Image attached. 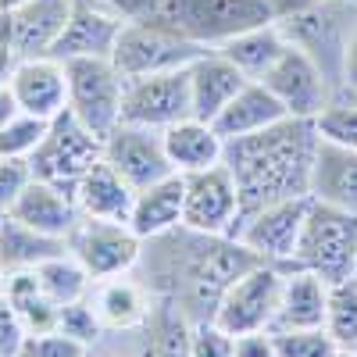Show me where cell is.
Listing matches in <instances>:
<instances>
[{
    "label": "cell",
    "instance_id": "51",
    "mask_svg": "<svg viewBox=\"0 0 357 357\" xmlns=\"http://www.w3.org/2000/svg\"><path fill=\"white\" fill-rule=\"evenodd\" d=\"M0 286H4V272H0Z\"/></svg>",
    "mask_w": 357,
    "mask_h": 357
},
{
    "label": "cell",
    "instance_id": "16",
    "mask_svg": "<svg viewBox=\"0 0 357 357\" xmlns=\"http://www.w3.org/2000/svg\"><path fill=\"white\" fill-rule=\"evenodd\" d=\"M8 89L18 104L22 114L33 118H57L68 107V79H65V65L54 57H18L11 75H8Z\"/></svg>",
    "mask_w": 357,
    "mask_h": 357
},
{
    "label": "cell",
    "instance_id": "30",
    "mask_svg": "<svg viewBox=\"0 0 357 357\" xmlns=\"http://www.w3.org/2000/svg\"><path fill=\"white\" fill-rule=\"evenodd\" d=\"M286 43L289 40L282 33V25L272 22V25H257V29H247V33H236L225 43H218L215 50L222 57H229L247 79H261L268 68L279 61V54L286 50Z\"/></svg>",
    "mask_w": 357,
    "mask_h": 357
},
{
    "label": "cell",
    "instance_id": "34",
    "mask_svg": "<svg viewBox=\"0 0 357 357\" xmlns=\"http://www.w3.org/2000/svg\"><path fill=\"white\" fill-rule=\"evenodd\" d=\"M314 129H318L321 139L357 151V100L354 97H333L329 107L314 118Z\"/></svg>",
    "mask_w": 357,
    "mask_h": 357
},
{
    "label": "cell",
    "instance_id": "38",
    "mask_svg": "<svg viewBox=\"0 0 357 357\" xmlns=\"http://www.w3.org/2000/svg\"><path fill=\"white\" fill-rule=\"evenodd\" d=\"M190 357H236L232 336L215 318L211 321H193L190 325Z\"/></svg>",
    "mask_w": 357,
    "mask_h": 357
},
{
    "label": "cell",
    "instance_id": "46",
    "mask_svg": "<svg viewBox=\"0 0 357 357\" xmlns=\"http://www.w3.org/2000/svg\"><path fill=\"white\" fill-rule=\"evenodd\" d=\"M15 61H18V57H15V50H11L8 43H0V86L8 82V75H11Z\"/></svg>",
    "mask_w": 357,
    "mask_h": 357
},
{
    "label": "cell",
    "instance_id": "11",
    "mask_svg": "<svg viewBox=\"0 0 357 357\" xmlns=\"http://www.w3.org/2000/svg\"><path fill=\"white\" fill-rule=\"evenodd\" d=\"M183 118H193L190 68L126 79V93H122V122L126 126H143V129L165 132L168 126L183 122Z\"/></svg>",
    "mask_w": 357,
    "mask_h": 357
},
{
    "label": "cell",
    "instance_id": "14",
    "mask_svg": "<svg viewBox=\"0 0 357 357\" xmlns=\"http://www.w3.org/2000/svg\"><path fill=\"white\" fill-rule=\"evenodd\" d=\"M307 204H311V197L268 204V207H261V211L247 215L240 225H236L232 236L243 247H250L261 261L289 268L296 240H301V229H304V218H307Z\"/></svg>",
    "mask_w": 357,
    "mask_h": 357
},
{
    "label": "cell",
    "instance_id": "25",
    "mask_svg": "<svg viewBox=\"0 0 357 357\" xmlns=\"http://www.w3.org/2000/svg\"><path fill=\"white\" fill-rule=\"evenodd\" d=\"M282 118H289V114H286V107L275 100V93H272L264 82L250 79L240 93H236V97L222 107V114L211 122V129H215L222 139H240V136H250V132H261V129H268V126L282 122Z\"/></svg>",
    "mask_w": 357,
    "mask_h": 357
},
{
    "label": "cell",
    "instance_id": "12",
    "mask_svg": "<svg viewBox=\"0 0 357 357\" xmlns=\"http://www.w3.org/2000/svg\"><path fill=\"white\" fill-rule=\"evenodd\" d=\"M183 225L207 236H232L240 225V190L232 172L218 161L183 175Z\"/></svg>",
    "mask_w": 357,
    "mask_h": 357
},
{
    "label": "cell",
    "instance_id": "24",
    "mask_svg": "<svg viewBox=\"0 0 357 357\" xmlns=\"http://www.w3.org/2000/svg\"><path fill=\"white\" fill-rule=\"evenodd\" d=\"M72 197H75V204H79V215H86V218L129 222L136 190H132L126 178L100 158V161H97V165L75 183Z\"/></svg>",
    "mask_w": 357,
    "mask_h": 357
},
{
    "label": "cell",
    "instance_id": "32",
    "mask_svg": "<svg viewBox=\"0 0 357 357\" xmlns=\"http://www.w3.org/2000/svg\"><path fill=\"white\" fill-rule=\"evenodd\" d=\"M36 279L43 286V293L50 296V301L57 307H65V304H75V301H86L89 296V286H93V279H89L86 268L65 250V254H57L50 261H43L36 268Z\"/></svg>",
    "mask_w": 357,
    "mask_h": 357
},
{
    "label": "cell",
    "instance_id": "22",
    "mask_svg": "<svg viewBox=\"0 0 357 357\" xmlns=\"http://www.w3.org/2000/svg\"><path fill=\"white\" fill-rule=\"evenodd\" d=\"M325 311H329V286H325L314 272H304V268H286L272 333L325 329Z\"/></svg>",
    "mask_w": 357,
    "mask_h": 357
},
{
    "label": "cell",
    "instance_id": "19",
    "mask_svg": "<svg viewBox=\"0 0 357 357\" xmlns=\"http://www.w3.org/2000/svg\"><path fill=\"white\" fill-rule=\"evenodd\" d=\"M75 0H29L8 15V47L15 57H43L65 33Z\"/></svg>",
    "mask_w": 357,
    "mask_h": 357
},
{
    "label": "cell",
    "instance_id": "26",
    "mask_svg": "<svg viewBox=\"0 0 357 357\" xmlns=\"http://www.w3.org/2000/svg\"><path fill=\"white\" fill-rule=\"evenodd\" d=\"M190 318L165 296H154L151 314L139 325L132 357H190Z\"/></svg>",
    "mask_w": 357,
    "mask_h": 357
},
{
    "label": "cell",
    "instance_id": "49",
    "mask_svg": "<svg viewBox=\"0 0 357 357\" xmlns=\"http://www.w3.org/2000/svg\"><path fill=\"white\" fill-rule=\"evenodd\" d=\"M89 357H118V354H100V347H93V350H89Z\"/></svg>",
    "mask_w": 357,
    "mask_h": 357
},
{
    "label": "cell",
    "instance_id": "23",
    "mask_svg": "<svg viewBox=\"0 0 357 357\" xmlns=\"http://www.w3.org/2000/svg\"><path fill=\"white\" fill-rule=\"evenodd\" d=\"M311 200L357 215V151L318 139L314 172H311Z\"/></svg>",
    "mask_w": 357,
    "mask_h": 357
},
{
    "label": "cell",
    "instance_id": "13",
    "mask_svg": "<svg viewBox=\"0 0 357 357\" xmlns=\"http://www.w3.org/2000/svg\"><path fill=\"white\" fill-rule=\"evenodd\" d=\"M257 82H264L275 93V100L286 107L289 118H314L329 107V100L336 97L325 72L314 65V57L307 50H301L296 43H286V50L279 54V61L268 68Z\"/></svg>",
    "mask_w": 357,
    "mask_h": 357
},
{
    "label": "cell",
    "instance_id": "15",
    "mask_svg": "<svg viewBox=\"0 0 357 357\" xmlns=\"http://www.w3.org/2000/svg\"><path fill=\"white\" fill-rule=\"evenodd\" d=\"M118 175L126 178L132 190H146L161 183V178L175 175L168 154H165V139L158 129H143V126H126L118 122L104 136V154H100Z\"/></svg>",
    "mask_w": 357,
    "mask_h": 357
},
{
    "label": "cell",
    "instance_id": "41",
    "mask_svg": "<svg viewBox=\"0 0 357 357\" xmlns=\"http://www.w3.org/2000/svg\"><path fill=\"white\" fill-rule=\"evenodd\" d=\"M25 340H29V333H25L22 318L8 304V296L0 293V357H18L22 347H25Z\"/></svg>",
    "mask_w": 357,
    "mask_h": 357
},
{
    "label": "cell",
    "instance_id": "31",
    "mask_svg": "<svg viewBox=\"0 0 357 357\" xmlns=\"http://www.w3.org/2000/svg\"><path fill=\"white\" fill-rule=\"evenodd\" d=\"M0 293L8 296V304L22 318L29 336H40V333L57 329V314H61V307H57L50 296L43 293V286L36 279V268H33V272H11V275H4Z\"/></svg>",
    "mask_w": 357,
    "mask_h": 357
},
{
    "label": "cell",
    "instance_id": "39",
    "mask_svg": "<svg viewBox=\"0 0 357 357\" xmlns=\"http://www.w3.org/2000/svg\"><path fill=\"white\" fill-rule=\"evenodd\" d=\"M22 354L25 357H89V347L65 336V333H57V329H50V333H40V336H29Z\"/></svg>",
    "mask_w": 357,
    "mask_h": 357
},
{
    "label": "cell",
    "instance_id": "4",
    "mask_svg": "<svg viewBox=\"0 0 357 357\" xmlns=\"http://www.w3.org/2000/svg\"><path fill=\"white\" fill-rule=\"evenodd\" d=\"M200 47H218L236 33L279 22L275 0H161L151 15Z\"/></svg>",
    "mask_w": 357,
    "mask_h": 357
},
{
    "label": "cell",
    "instance_id": "17",
    "mask_svg": "<svg viewBox=\"0 0 357 357\" xmlns=\"http://www.w3.org/2000/svg\"><path fill=\"white\" fill-rule=\"evenodd\" d=\"M89 307H93L97 321L104 325L107 336H129L151 314L154 296L132 272L129 275H111V279H97L89 286Z\"/></svg>",
    "mask_w": 357,
    "mask_h": 357
},
{
    "label": "cell",
    "instance_id": "10",
    "mask_svg": "<svg viewBox=\"0 0 357 357\" xmlns=\"http://www.w3.org/2000/svg\"><path fill=\"white\" fill-rule=\"evenodd\" d=\"M286 268L282 264H254L250 272L236 279L215 307V321L229 336H243V333H261L272 329L275 307H279V293H282Z\"/></svg>",
    "mask_w": 357,
    "mask_h": 357
},
{
    "label": "cell",
    "instance_id": "42",
    "mask_svg": "<svg viewBox=\"0 0 357 357\" xmlns=\"http://www.w3.org/2000/svg\"><path fill=\"white\" fill-rule=\"evenodd\" d=\"M232 354H236V357H279V354H275V336H272V329L232 336Z\"/></svg>",
    "mask_w": 357,
    "mask_h": 357
},
{
    "label": "cell",
    "instance_id": "20",
    "mask_svg": "<svg viewBox=\"0 0 357 357\" xmlns=\"http://www.w3.org/2000/svg\"><path fill=\"white\" fill-rule=\"evenodd\" d=\"M250 79L236 68L229 57H222L215 47L204 50L197 61L190 65V104H193V118L211 126L222 114V107L240 93Z\"/></svg>",
    "mask_w": 357,
    "mask_h": 357
},
{
    "label": "cell",
    "instance_id": "40",
    "mask_svg": "<svg viewBox=\"0 0 357 357\" xmlns=\"http://www.w3.org/2000/svg\"><path fill=\"white\" fill-rule=\"evenodd\" d=\"M29 178H33V168H29L25 158H4L0 154V211H11V204L29 186Z\"/></svg>",
    "mask_w": 357,
    "mask_h": 357
},
{
    "label": "cell",
    "instance_id": "50",
    "mask_svg": "<svg viewBox=\"0 0 357 357\" xmlns=\"http://www.w3.org/2000/svg\"><path fill=\"white\" fill-rule=\"evenodd\" d=\"M4 218H8V211H0V225H4Z\"/></svg>",
    "mask_w": 357,
    "mask_h": 357
},
{
    "label": "cell",
    "instance_id": "9",
    "mask_svg": "<svg viewBox=\"0 0 357 357\" xmlns=\"http://www.w3.org/2000/svg\"><path fill=\"white\" fill-rule=\"evenodd\" d=\"M65 247L93 282L111 275H129L143 254V240L132 232L129 222H104L86 215H79L75 229L65 236Z\"/></svg>",
    "mask_w": 357,
    "mask_h": 357
},
{
    "label": "cell",
    "instance_id": "35",
    "mask_svg": "<svg viewBox=\"0 0 357 357\" xmlns=\"http://www.w3.org/2000/svg\"><path fill=\"white\" fill-rule=\"evenodd\" d=\"M47 126L50 122H43V118H33V114H15L11 122L0 129V154L4 158H25L29 161V154L40 146V139L47 136Z\"/></svg>",
    "mask_w": 357,
    "mask_h": 357
},
{
    "label": "cell",
    "instance_id": "37",
    "mask_svg": "<svg viewBox=\"0 0 357 357\" xmlns=\"http://www.w3.org/2000/svg\"><path fill=\"white\" fill-rule=\"evenodd\" d=\"M57 333H65L79 343H86L89 350L100 347V340L107 336L104 325L97 321L93 307H89V301H75V304H65L61 314H57Z\"/></svg>",
    "mask_w": 357,
    "mask_h": 357
},
{
    "label": "cell",
    "instance_id": "7",
    "mask_svg": "<svg viewBox=\"0 0 357 357\" xmlns=\"http://www.w3.org/2000/svg\"><path fill=\"white\" fill-rule=\"evenodd\" d=\"M100 154H104V139L93 136L65 107L57 118H50L47 136L29 154V168H33V178H43V183H54L72 193L79 178L100 161Z\"/></svg>",
    "mask_w": 357,
    "mask_h": 357
},
{
    "label": "cell",
    "instance_id": "27",
    "mask_svg": "<svg viewBox=\"0 0 357 357\" xmlns=\"http://www.w3.org/2000/svg\"><path fill=\"white\" fill-rule=\"evenodd\" d=\"M161 139H165V154L178 175L218 165L222 151H225V139L207 122H200V118H183V122L168 126L161 132Z\"/></svg>",
    "mask_w": 357,
    "mask_h": 357
},
{
    "label": "cell",
    "instance_id": "33",
    "mask_svg": "<svg viewBox=\"0 0 357 357\" xmlns=\"http://www.w3.org/2000/svg\"><path fill=\"white\" fill-rule=\"evenodd\" d=\"M325 333L336 340L340 350L357 347V275L329 286V311H325Z\"/></svg>",
    "mask_w": 357,
    "mask_h": 357
},
{
    "label": "cell",
    "instance_id": "6",
    "mask_svg": "<svg viewBox=\"0 0 357 357\" xmlns=\"http://www.w3.org/2000/svg\"><path fill=\"white\" fill-rule=\"evenodd\" d=\"M204 50H211V47H200V43L186 40L183 33H175L172 25H165L158 18H139V22L122 25L118 43L111 50V61L126 79H136V75L190 68Z\"/></svg>",
    "mask_w": 357,
    "mask_h": 357
},
{
    "label": "cell",
    "instance_id": "43",
    "mask_svg": "<svg viewBox=\"0 0 357 357\" xmlns=\"http://www.w3.org/2000/svg\"><path fill=\"white\" fill-rule=\"evenodd\" d=\"M93 4L111 11V15H118L122 22H139V18H151L161 0H93Z\"/></svg>",
    "mask_w": 357,
    "mask_h": 357
},
{
    "label": "cell",
    "instance_id": "29",
    "mask_svg": "<svg viewBox=\"0 0 357 357\" xmlns=\"http://www.w3.org/2000/svg\"><path fill=\"white\" fill-rule=\"evenodd\" d=\"M65 240H54V236L47 232H36L22 225L18 218H4V225H0V272L11 275V272H33V268H40L43 261L65 254Z\"/></svg>",
    "mask_w": 357,
    "mask_h": 357
},
{
    "label": "cell",
    "instance_id": "3",
    "mask_svg": "<svg viewBox=\"0 0 357 357\" xmlns=\"http://www.w3.org/2000/svg\"><path fill=\"white\" fill-rule=\"evenodd\" d=\"M289 268L314 272L325 286L354 279L357 275V215L311 200Z\"/></svg>",
    "mask_w": 357,
    "mask_h": 357
},
{
    "label": "cell",
    "instance_id": "52",
    "mask_svg": "<svg viewBox=\"0 0 357 357\" xmlns=\"http://www.w3.org/2000/svg\"><path fill=\"white\" fill-rule=\"evenodd\" d=\"M18 357H25V354H18Z\"/></svg>",
    "mask_w": 357,
    "mask_h": 357
},
{
    "label": "cell",
    "instance_id": "45",
    "mask_svg": "<svg viewBox=\"0 0 357 357\" xmlns=\"http://www.w3.org/2000/svg\"><path fill=\"white\" fill-rule=\"evenodd\" d=\"M15 114H18V104H15L11 89H8V82H4V86H0V129H4Z\"/></svg>",
    "mask_w": 357,
    "mask_h": 357
},
{
    "label": "cell",
    "instance_id": "36",
    "mask_svg": "<svg viewBox=\"0 0 357 357\" xmlns=\"http://www.w3.org/2000/svg\"><path fill=\"white\" fill-rule=\"evenodd\" d=\"M279 357H336L340 347L325 329H293V333H272Z\"/></svg>",
    "mask_w": 357,
    "mask_h": 357
},
{
    "label": "cell",
    "instance_id": "47",
    "mask_svg": "<svg viewBox=\"0 0 357 357\" xmlns=\"http://www.w3.org/2000/svg\"><path fill=\"white\" fill-rule=\"evenodd\" d=\"M22 4H29V0H0V8H4V15H11V11H18Z\"/></svg>",
    "mask_w": 357,
    "mask_h": 357
},
{
    "label": "cell",
    "instance_id": "21",
    "mask_svg": "<svg viewBox=\"0 0 357 357\" xmlns=\"http://www.w3.org/2000/svg\"><path fill=\"white\" fill-rule=\"evenodd\" d=\"M8 215L29 229L54 236V240H65L79 222V204L68 190L43 183V178H29V186L18 193V200L11 204Z\"/></svg>",
    "mask_w": 357,
    "mask_h": 357
},
{
    "label": "cell",
    "instance_id": "5",
    "mask_svg": "<svg viewBox=\"0 0 357 357\" xmlns=\"http://www.w3.org/2000/svg\"><path fill=\"white\" fill-rule=\"evenodd\" d=\"M354 18H357V0H314L311 8L279 22L286 40L314 57V65L325 72L336 97L343 89V54Z\"/></svg>",
    "mask_w": 357,
    "mask_h": 357
},
{
    "label": "cell",
    "instance_id": "48",
    "mask_svg": "<svg viewBox=\"0 0 357 357\" xmlns=\"http://www.w3.org/2000/svg\"><path fill=\"white\" fill-rule=\"evenodd\" d=\"M0 43H8V15L0 8Z\"/></svg>",
    "mask_w": 357,
    "mask_h": 357
},
{
    "label": "cell",
    "instance_id": "8",
    "mask_svg": "<svg viewBox=\"0 0 357 357\" xmlns=\"http://www.w3.org/2000/svg\"><path fill=\"white\" fill-rule=\"evenodd\" d=\"M61 65L68 79V111L93 136L104 139L122 122L126 75L114 68L111 57H72V61Z\"/></svg>",
    "mask_w": 357,
    "mask_h": 357
},
{
    "label": "cell",
    "instance_id": "18",
    "mask_svg": "<svg viewBox=\"0 0 357 357\" xmlns=\"http://www.w3.org/2000/svg\"><path fill=\"white\" fill-rule=\"evenodd\" d=\"M122 25H126L122 18L97 8L93 0H75L65 33L57 36V43L50 47L47 57H54V61H72V57H111Z\"/></svg>",
    "mask_w": 357,
    "mask_h": 357
},
{
    "label": "cell",
    "instance_id": "44",
    "mask_svg": "<svg viewBox=\"0 0 357 357\" xmlns=\"http://www.w3.org/2000/svg\"><path fill=\"white\" fill-rule=\"evenodd\" d=\"M340 97H354L357 100V18H354L347 54H343V89H340Z\"/></svg>",
    "mask_w": 357,
    "mask_h": 357
},
{
    "label": "cell",
    "instance_id": "1",
    "mask_svg": "<svg viewBox=\"0 0 357 357\" xmlns=\"http://www.w3.org/2000/svg\"><path fill=\"white\" fill-rule=\"evenodd\" d=\"M254 264H261V257L236 236H207L175 225L154 240H143L132 275H139L151 296L172 301L190 321H211L222 293Z\"/></svg>",
    "mask_w": 357,
    "mask_h": 357
},
{
    "label": "cell",
    "instance_id": "28",
    "mask_svg": "<svg viewBox=\"0 0 357 357\" xmlns=\"http://www.w3.org/2000/svg\"><path fill=\"white\" fill-rule=\"evenodd\" d=\"M129 225L139 240H154V236L183 225V175H168L161 183L136 190L132 211H129Z\"/></svg>",
    "mask_w": 357,
    "mask_h": 357
},
{
    "label": "cell",
    "instance_id": "2",
    "mask_svg": "<svg viewBox=\"0 0 357 357\" xmlns=\"http://www.w3.org/2000/svg\"><path fill=\"white\" fill-rule=\"evenodd\" d=\"M318 129L307 118H282L261 132L225 139L222 165L240 190V222L268 204L311 197Z\"/></svg>",
    "mask_w": 357,
    "mask_h": 357
}]
</instances>
